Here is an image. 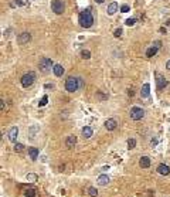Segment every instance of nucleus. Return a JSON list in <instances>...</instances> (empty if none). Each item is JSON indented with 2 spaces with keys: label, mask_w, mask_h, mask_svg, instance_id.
Segmentation results:
<instances>
[{
  "label": "nucleus",
  "mask_w": 170,
  "mask_h": 197,
  "mask_svg": "<svg viewBox=\"0 0 170 197\" xmlns=\"http://www.w3.org/2000/svg\"><path fill=\"white\" fill-rule=\"evenodd\" d=\"M51 9L55 14H63L64 13V3L61 0H53L51 1Z\"/></svg>",
  "instance_id": "obj_6"
},
{
  "label": "nucleus",
  "mask_w": 170,
  "mask_h": 197,
  "mask_svg": "<svg viewBox=\"0 0 170 197\" xmlns=\"http://www.w3.org/2000/svg\"><path fill=\"white\" fill-rule=\"evenodd\" d=\"M17 136H19V128L17 126H13L10 131H9V141L10 142H16L17 141Z\"/></svg>",
  "instance_id": "obj_10"
},
{
  "label": "nucleus",
  "mask_w": 170,
  "mask_h": 197,
  "mask_svg": "<svg viewBox=\"0 0 170 197\" xmlns=\"http://www.w3.org/2000/svg\"><path fill=\"white\" fill-rule=\"evenodd\" d=\"M54 64L53 60L51 58H48V57H44V58H41L40 60V64H38V67H40V70H41L42 72H48L51 68H54Z\"/></svg>",
  "instance_id": "obj_4"
},
{
  "label": "nucleus",
  "mask_w": 170,
  "mask_h": 197,
  "mask_svg": "<svg viewBox=\"0 0 170 197\" xmlns=\"http://www.w3.org/2000/svg\"><path fill=\"white\" fill-rule=\"evenodd\" d=\"M81 132H82V136H84L85 139H89L92 136V128H89V126H84Z\"/></svg>",
  "instance_id": "obj_19"
},
{
  "label": "nucleus",
  "mask_w": 170,
  "mask_h": 197,
  "mask_svg": "<svg viewBox=\"0 0 170 197\" xmlns=\"http://www.w3.org/2000/svg\"><path fill=\"white\" fill-rule=\"evenodd\" d=\"M167 79L164 77H162V75H159V74H156V87H157V89H163V88L167 87Z\"/></svg>",
  "instance_id": "obj_7"
},
{
  "label": "nucleus",
  "mask_w": 170,
  "mask_h": 197,
  "mask_svg": "<svg viewBox=\"0 0 170 197\" xmlns=\"http://www.w3.org/2000/svg\"><path fill=\"white\" fill-rule=\"evenodd\" d=\"M81 57H82L84 60H89V58H91V53H89V50H82V51H81Z\"/></svg>",
  "instance_id": "obj_23"
},
{
  "label": "nucleus",
  "mask_w": 170,
  "mask_h": 197,
  "mask_svg": "<svg viewBox=\"0 0 170 197\" xmlns=\"http://www.w3.org/2000/svg\"><path fill=\"white\" fill-rule=\"evenodd\" d=\"M24 196L26 197H36V190H34V189H26V190H24Z\"/></svg>",
  "instance_id": "obj_21"
},
{
  "label": "nucleus",
  "mask_w": 170,
  "mask_h": 197,
  "mask_svg": "<svg viewBox=\"0 0 170 197\" xmlns=\"http://www.w3.org/2000/svg\"><path fill=\"white\" fill-rule=\"evenodd\" d=\"M129 10H130V7H129L128 4H123V6H121V11H122V13H128Z\"/></svg>",
  "instance_id": "obj_29"
},
{
  "label": "nucleus",
  "mask_w": 170,
  "mask_h": 197,
  "mask_svg": "<svg viewBox=\"0 0 170 197\" xmlns=\"http://www.w3.org/2000/svg\"><path fill=\"white\" fill-rule=\"evenodd\" d=\"M140 95H142V98H149V95H150V85H149L148 82L143 84L142 91H140Z\"/></svg>",
  "instance_id": "obj_14"
},
{
  "label": "nucleus",
  "mask_w": 170,
  "mask_h": 197,
  "mask_svg": "<svg viewBox=\"0 0 170 197\" xmlns=\"http://www.w3.org/2000/svg\"><path fill=\"white\" fill-rule=\"evenodd\" d=\"M166 26H167V27H170V20H167V22H166Z\"/></svg>",
  "instance_id": "obj_40"
},
{
  "label": "nucleus",
  "mask_w": 170,
  "mask_h": 197,
  "mask_svg": "<svg viewBox=\"0 0 170 197\" xmlns=\"http://www.w3.org/2000/svg\"><path fill=\"white\" fill-rule=\"evenodd\" d=\"M122 33H123V31H122V29H116V30L114 31V36L118 38V37H121V36H122Z\"/></svg>",
  "instance_id": "obj_30"
},
{
  "label": "nucleus",
  "mask_w": 170,
  "mask_h": 197,
  "mask_svg": "<svg viewBox=\"0 0 170 197\" xmlns=\"http://www.w3.org/2000/svg\"><path fill=\"white\" fill-rule=\"evenodd\" d=\"M166 68H167V70H169V71H170V60H169V61H167V64H166Z\"/></svg>",
  "instance_id": "obj_38"
},
{
  "label": "nucleus",
  "mask_w": 170,
  "mask_h": 197,
  "mask_svg": "<svg viewBox=\"0 0 170 197\" xmlns=\"http://www.w3.org/2000/svg\"><path fill=\"white\" fill-rule=\"evenodd\" d=\"M94 1H95V3H98V4H101V3H104L105 0H94Z\"/></svg>",
  "instance_id": "obj_37"
},
{
  "label": "nucleus",
  "mask_w": 170,
  "mask_h": 197,
  "mask_svg": "<svg viewBox=\"0 0 170 197\" xmlns=\"http://www.w3.org/2000/svg\"><path fill=\"white\" fill-rule=\"evenodd\" d=\"M29 155H30V159L31 160H37V157L40 155V150L37 148H29Z\"/></svg>",
  "instance_id": "obj_15"
},
{
  "label": "nucleus",
  "mask_w": 170,
  "mask_h": 197,
  "mask_svg": "<svg viewBox=\"0 0 170 197\" xmlns=\"http://www.w3.org/2000/svg\"><path fill=\"white\" fill-rule=\"evenodd\" d=\"M30 40H31V34L26 33V31H24V33H21V34H19V37H17V43L21 44V45H23V44H27Z\"/></svg>",
  "instance_id": "obj_8"
},
{
  "label": "nucleus",
  "mask_w": 170,
  "mask_h": 197,
  "mask_svg": "<svg viewBox=\"0 0 170 197\" xmlns=\"http://www.w3.org/2000/svg\"><path fill=\"white\" fill-rule=\"evenodd\" d=\"M96 97H98L99 99H106L108 98V95H104L102 92H98V94H96Z\"/></svg>",
  "instance_id": "obj_32"
},
{
  "label": "nucleus",
  "mask_w": 170,
  "mask_h": 197,
  "mask_svg": "<svg viewBox=\"0 0 170 197\" xmlns=\"http://www.w3.org/2000/svg\"><path fill=\"white\" fill-rule=\"evenodd\" d=\"M79 78L75 77H68L67 81H65V89L68 92H75L77 89H79Z\"/></svg>",
  "instance_id": "obj_2"
},
{
  "label": "nucleus",
  "mask_w": 170,
  "mask_h": 197,
  "mask_svg": "<svg viewBox=\"0 0 170 197\" xmlns=\"http://www.w3.org/2000/svg\"><path fill=\"white\" fill-rule=\"evenodd\" d=\"M14 150H16V152H23V150H24V145H23V143H16V145H14Z\"/></svg>",
  "instance_id": "obj_24"
},
{
  "label": "nucleus",
  "mask_w": 170,
  "mask_h": 197,
  "mask_svg": "<svg viewBox=\"0 0 170 197\" xmlns=\"http://www.w3.org/2000/svg\"><path fill=\"white\" fill-rule=\"evenodd\" d=\"M157 173L162 176H167L170 173V167L167 166V164L164 163H160L159 166H157Z\"/></svg>",
  "instance_id": "obj_11"
},
{
  "label": "nucleus",
  "mask_w": 170,
  "mask_h": 197,
  "mask_svg": "<svg viewBox=\"0 0 170 197\" xmlns=\"http://www.w3.org/2000/svg\"><path fill=\"white\" fill-rule=\"evenodd\" d=\"M133 94H135V92H133L132 89H129V91H128V95H129V97H133Z\"/></svg>",
  "instance_id": "obj_35"
},
{
  "label": "nucleus",
  "mask_w": 170,
  "mask_h": 197,
  "mask_svg": "<svg viewBox=\"0 0 170 197\" xmlns=\"http://www.w3.org/2000/svg\"><path fill=\"white\" fill-rule=\"evenodd\" d=\"M118 122L114 118H109V119L105 120V123H104V126H105V129H108V131H114L115 128H116Z\"/></svg>",
  "instance_id": "obj_9"
},
{
  "label": "nucleus",
  "mask_w": 170,
  "mask_h": 197,
  "mask_svg": "<svg viewBox=\"0 0 170 197\" xmlns=\"http://www.w3.org/2000/svg\"><path fill=\"white\" fill-rule=\"evenodd\" d=\"M152 45H153V47H156V48H160V47H162V41H160V40H156V41H153Z\"/></svg>",
  "instance_id": "obj_31"
},
{
  "label": "nucleus",
  "mask_w": 170,
  "mask_h": 197,
  "mask_svg": "<svg viewBox=\"0 0 170 197\" xmlns=\"http://www.w3.org/2000/svg\"><path fill=\"white\" fill-rule=\"evenodd\" d=\"M21 85L24 88H29L31 87L33 84H34V81H36V74L33 72V71H30V72H27V74H24L23 77H21Z\"/></svg>",
  "instance_id": "obj_3"
},
{
  "label": "nucleus",
  "mask_w": 170,
  "mask_h": 197,
  "mask_svg": "<svg viewBox=\"0 0 170 197\" xmlns=\"http://www.w3.org/2000/svg\"><path fill=\"white\" fill-rule=\"evenodd\" d=\"M135 146H136V141H135V139H129V141H128V148H129V149H133Z\"/></svg>",
  "instance_id": "obj_27"
},
{
  "label": "nucleus",
  "mask_w": 170,
  "mask_h": 197,
  "mask_svg": "<svg viewBox=\"0 0 170 197\" xmlns=\"http://www.w3.org/2000/svg\"><path fill=\"white\" fill-rule=\"evenodd\" d=\"M139 166L142 169H148L149 166H150V159H149L148 156H142L140 160H139Z\"/></svg>",
  "instance_id": "obj_13"
},
{
  "label": "nucleus",
  "mask_w": 170,
  "mask_h": 197,
  "mask_svg": "<svg viewBox=\"0 0 170 197\" xmlns=\"http://www.w3.org/2000/svg\"><path fill=\"white\" fill-rule=\"evenodd\" d=\"M53 71H54V74H55L57 77H63L64 67L61 65V64H55V65H54V68H53Z\"/></svg>",
  "instance_id": "obj_18"
},
{
  "label": "nucleus",
  "mask_w": 170,
  "mask_h": 197,
  "mask_svg": "<svg viewBox=\"0 0 170 197\" xmlns=\"http://www.w3.org/2000/svg\"><path fill=\"white\" fill-rule=\"evenodd\" d=\"M78 22L81 24V27H84V29H89L92 24H94V16H92V13L89 9H86V10L81 11L79 13V16H78Z\"/></svg>",
  "instance_id": "obj_1"
},
{
  "label": "nucleus",
  "mask_w": 170,
  "mask_h": 197,
  "mask_svg": "<svg viewBox=\"0 0 170 197\" xmlns=\"http://www.w3.org/2000/svg\"><path fill=\"white\" fill-rule=\"evenodd\" d=\"M88 194L91 197H96L98 196V190H96L95 187H88Z\"/></svg>",
  "instance_id": "obj_22"
},
{
  "label": "nucleus",
  "mask_w": 170,
  "mask_h": 197,
  "mask_svg": "<svg viewBox=\"0 0 170 197\" xmlns=\"http://www.w3.org/2000/svg\"><path fill=\"white\" fill-rule=\"evenodd\" d=\"M118 9H119V6H118L116 1H112L109 6H108V9H106V13L109 14V16H114L115 13L118 11Z\"/></svg>",
  "instance_id": "obj_12"
},
{
  "label": "nucleus",
  "mask_w": 170,
  "mask_h": 197,
  "mask_svg": "<svg viewBox=\"0 0 170 197\" xmlns=\"http://www.w3.org/2000/svg\"><path fill=\"white\" fill-rule=\"evenodd\" d=\"M50 88H51V89H53V88H54V85H53V84H47V85H45V89H50Z\"/></svg>",
  "instance_id": "obj_34"
},
{
  "label": "nucleus",
  "mask_w": 170,
  "mask_h": 197,
  "mask_svg": "<svg viewBox=\"0 0 170 197\" xmlns=\"http://www.w3.org/2000/svg\"><path fill=\"white\" fill-rule=\"evenodd\" d=\"M157 50H159V48H156V47H153V45L149 47L148 50H146V57H149V58H150V57H155L156 53H157Z\"/></svg>",
  "instance_id": "obj_20"
},
{
  "label": "nucleus",
  "mask_w": 170,
  "mask_h": 197,
  "mask_svg": "<svg viewBox=\"0 0 170 197\" xmlns=\"http://www.w3.org/2000/svg\"><path fill=\"white\" fill-rule=\"evenodd\" d=\"M27 180H29V182H37V175L29 173V175H27Z\"/></svg>",
  "instance_id": "obj_26"
},
{
  "label": "nucleus",
  "mask_w": 170,
  "mask_h": 197,
  "mask_svg": "<svg viewBox=\"0 0 170 197\" xmlns=\"http://www.w3.org/2000/svg\"><path fill=\"white\" fill-rule=\"evenodd\" d=\"M143 116H145V111L142 109V108L133 107V108L130 109V118H132L133 120H140Z\"/></svg>",
  "instance_id": "obj_5"
},
{
  "label": "nucleus",
  "mask_w": 170,
  "mask_h": 197,
  "mask_svg": "<svg viewBox=\"0 0 170 197\" xmlns=\"http://www.w3.org/2000/svg\"><path fill=\"white\" fill-rule=\"evenodd\" d=\"M125 24L129 26V27H130V26H135V24H136V19H128L126 22H125Z\"/></svg>",
  "instance_id": "obj_28"
},
{
  "label": "nucleus",
  "mask_w": 170,
  "mask_h": 197,
  "mask_svg": "<svg viewBox=\"0 0 170 197\" xmlns=\"http://www.w3.org/2000/svg\"><path fill=\"white\" fill-rule=\"evenodd\" d=\"M160 33H164V34H166V29H164V27H162V29H160Z\"/></svg>",
  "instance_id": "obj_39"
},
{
  "label": "nucleus",
  "mask_w": 170,
  "mask_h": 197,
  "mask_svg": "<svg viewBox=\"0 0 170 197\" xmlns=\"http://www.w3.org/2000/svg\"><path fill=\"white\" fill-rule=\"evenodd\" d=\"M47 102H48V97H47V95H44V97L41 98V101L38 102V105H40V107H45V105H47Z\"/></svg>",
  "instance_id": "obj_25"
},
{
  "label": "nucleus",
  "mask_w": 170,
  "mask_h": 197,
  "mask_svg": "<svg viewBox=\"0 0 170 197\" xmlns=\"http://www.w3.org/2000/svg\"><path fill=\"white\" fill-rule=\"evenodd\" d=\"M150 145H152V146H156V145H157V139H152V141H150Z\"/></svg>",
  "instance_id": "obj_33"
},
{
  "label": "nucleus",
  "mask_w": 170,
  "mask_h": 197,
  "mask_svg": "<svg viewBox=\"0 0 170 197\" xmlns=\"http://www.w3.org/2000/svg\"><path fill=\"white\" fill-rule=\"evenodd\" d=\"M0 102H1V111H4V99H1Z\"/></svg>",
  "instance_id": "obj_36"
},
{
  "label": "nucleus",
  "mask_w": 170,
  "mask_h": 197,
  "mask_svg": "<svg viewBox=\"0 0 170 197\" xmlns=\"http://www.w3.org/2000/svg\"><path fill=\"white\" fill-rule=\"evenodd\" d=\"M75 143H77V136L71 135V136H68V138H67V141H65V146H67V148H74Z\"/></svg>",
  "instance_id": "obj_16"
},
{
  "label": "nucleus",
  "mask_w": 170,
  "mask_h": 197,
  "mask_svg": "<svg viewBox=\"0 0 170 197\" xmlns=\"http://www.w3.org/2000/svg\"><path fill=\"white\" fill-rule=\"evenodd\" d=\"M96 182H98V184H99V186H106L111 180H109V177H108L106 175H101L99 177H98V180H96Z\"/></svg>",
  "instance_id": "obj_17"
}]
</instances>
